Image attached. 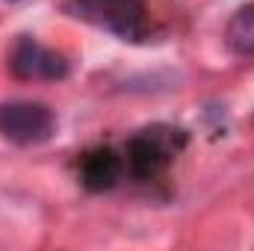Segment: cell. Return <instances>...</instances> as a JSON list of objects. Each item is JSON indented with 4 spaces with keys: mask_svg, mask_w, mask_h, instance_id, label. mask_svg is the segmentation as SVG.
<instances>
[{
    "mask_svg": "<svg viewBox=\"0 0 254 251\" xmlns=\"http://www.w3.org/2000/svg\"><path fill=\"white\" fill-rule=\"evenodd\" d=\"M187 133L169 125H154L139 130L136 136L127 139L125 148V172L133 175L136 181H151L160 172L169 169V163L184 151Z\"/></svg>",
    "mask_w": 254,
    "mask_h": 251,
    "instance_id": "cell-1",
    "label": "cell"
},
{
    "mask_svg": "<svg viewBox=\"0 0 254 251\" xmlns=\"http://www.w3.org/2000/svg\"><path fill=\"white\" fill-rule=\"evenodd\" d=\"M65 9L125 42H142L148 36V12L142 0H68Z\"/></svg>",
    "mask_w": 254,
    "mask_h": 251,
    "instance_id": "cell-2",
    "label": "cell"
},
{
    "mask_svg": "<svg viewBox=\"0 0 254 251\" xmlns=\"http://www.w3.org/2000/svg\"><path fill=\"white\" fill-rule=\"evenodd\" d=\"M57 116L39 101H6L0 104V136L15 145H42L54 136Z\"/></svg>",
    "mask_w": 254,
    "mask_h": 251,
    "instance_id": "cell-3",
    "label": "cell"
},
{
    "mask_svg": "<svg viewBox=\"0 0 254 251\" xmlns=\"http://www.w3.org/2000/svg\"><path fill=\"white\" fill-rule=\"evenodd\" d=\"M9 68L21 80H63L68 74V63L63 54L39 45L30 36H21L9 54Z\"/></svg>",
    "mask_w": 254,
    "mask_h": 251,
    "instance_id": "cell-4",
    "label": "cell"
},
{
    "mask_svg": "<svg viewBox=\"0 0 254 251\" xmlns=\"http://www.w3.org/2000/svg\"><path fill=\"white\" fill-rule=\"evenodd\" d=\"M122 172H125V160L113 148H95L80 160V181L92 192L113 189L116 181L122 178Z\"/></svg>",
    "mask_w": 254,
    "mask_h": 251,
    "instance_id": "cell-5",
    "label": "cell"
},
{
    "mask_svg": "<svg viewBox=\"0 0 254 251\" xmlns=\"http://www.w3.org/2000/svg\"><path fill=\"white\" fill-rule=\"evenodd\" d=\"M225 45L237 57H254V0L240 6L225 24Z\"/></svg>",
    "mask_w": 254,
    "mask_h": 251,
    "instance_id": "cell-6",
    "label": "cell"
}]
</instances>
